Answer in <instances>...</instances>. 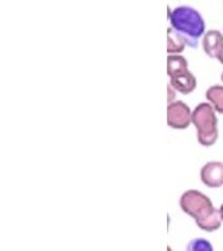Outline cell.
Segmentation results:
<instances>
[{"label":"cell","instance_id":"obj_1","mask_svg":"<svg viewBox=\"0 0 223 251\" xmlns=\"http://www.w3.org/2000/svg\"><path fill=\"white\" fill-rule=\"evenodd\" d=\"M180 208L185 215L195 220L196 225L203 231L218 230L222 226L219 208H215L211 199L199 190H187L180 196Z\"/></svg>","mask_w":223,"mask_h":251},{"label":"cell","instance_id":"obj_2","mask_svg":"<svg viewBox=\"0 0 223 251\" xmlns=\"http://www.w3.org/2000/svg\"><path fill=\"white\" fill-rule=\"evenodd\" d=\"M168 20L172 29L179 33L189 47L199 46V41L206 33L205 21L197 9L188 5H180L168 11Z\"/></svg>","mask_w":223,"mask_h":251},{"label":"cell","instance_id":"obj_3","mask_svg":"<svg viewBox=\"0 0 223 251\" xmlns=\"http://www.w3.org/2000/svg\"><path fill=\"white\" fill-rule=\"evenodd\" d=\"M217 111L209 102H201L193 109L192 125L195 126L197 140L202 147H213L219 136Z\"/></svg>","mask_w":223,"mask_h":251},{"label":"cell","instance_id":"obj_4","mask_svg":"<svg viewBox=\"0 0 223 251\" xmlns=\"http://www.w3.org/2000/svg\"><path fill=\"white\" fill-rule=\"evenodd\" d=\"M193 110L183 101L171 102L167 105V125L174 129H185L192 125Z\"/></svg>","mask_w":223,"mask_h":251},{"label":"cell","instance_id":"obj_5","mask_svg":"<svg viewBox=\"0 0 223 251\" xmlns=\"http://www.w3.org/2000/svg\"><path fill=\"white\" fill-rule=\"evenodd\" d=\"M200 178L206 187L219 188L223 186V162L209 161L200 172Z\"/></svg>","mask_w":223,"mask_h":251},{"label":"cell","instance_id":"obj_6","mask_svg":"<svg viewBox=\"0 0 223 251\" xmlns=\"http://www.w3.org/2000/svg\"><path fill=\"white\" fill-rule=\"evenodd\" d=\"M223 47V34L219 30H207L202 37L203 52L211 59H217L219 51Z\"/></svg>","mask_w":223,"mask_h":251},{"label":"cell","instance_id":"obj_7","mask_svg":"<svg viewBox=\"0 0 223 251\" xmlns=\"http://www.w3.org/2000/svg\"><path fill=\"white\" fill-rule=\"evenodd\" d=\"M170 84L175 88L178 93L191 94L197 86V78L189 71L187 74L180 75L178 77L170 78Z\"/></svg>","mask_w":223,"mask_h":251},{"label":"cell","instance_id":"obj_8","mask_svg":"<svg viewBox=\"0 0 223 251\" xmlns=\"http://www.w3.org/2000/svg\"><path fill=\"white\" fill-rule=\"evenodd\" d=\"M189 72L188 60L183 55H168L167 56V75L170 78L178 77L180 75Z\"/></svg>","mask_w":223,"mask_h":251},{"label":"cell","instance_id":"obj_9","mask_svg":"<svg viewBox=\"0 0 223 251\" xmlns=\"http://www.w3.org/2000/svg\"><path fill=\"white\" fill-rule=\"evenodd\" d=\"M187 46L185 39L181 35L172 29L171 26L167 29V54L168 55H179L181 54Z\"/></svg>","mask_w":223,"mask_h":251},{"label":"cell","instance_id":"obj_10","mask_svg":"<svg viewBox=\"0 0 223 251\" xmlns=\"http://www.w3.org/2000/svg\"><path fill=\"white\" fill-rule=\"evenodd\" d=\"M206 101L218 114H223V85H211L205 93Z\"/></svg>","mask_w":223,"mask_h":251},{"label":"cell","instance_id":"obj_11","mask_svg":"<svg viewBox=\"0 0 223 251\" xmlns=\"http://www.w3.org/2000/svg\"><path fill=\"white\" fill-rule=\"evenodd\" d=\"M185 251H214V247L206 238H193L188 242Z\"/></svg>","mask_w":223,"mask_h":251},{"label":"cell","instance_id":"obj_12","mask_svg":"<svg viewBox=\"0 0 223 251\" xmlns=\"http://www.w3.org/2000/svg\"><path fill=\"white\" fill-rule=\"evenodd\" d=\"M176 93H178V92H176L175 88H174V86H172L171 84L168 82V85H167V94H168L167 101H168V103H171V102L176 101Z\"/></svg>","mask_w":223,"mask_h":251},{"label":"cell","instance_id":"obj_13","mask_svg":"<svg viewBox=\"0 0 223 251\" xmlns=\"http://www.w3.org/2000/svg\"><path fill=\"white\" fill-rule=\"evenodd\" d=\"M217 60H218V62L221 63V64H223V47H222V49H221V51H219L218 56H217Z\"/></svg>","mask_w":223,"mask_h":251},{"label":"cell","instance_id":"obj_14","mask_svg":"<svg viewBox=\"0 0 223 251\" xmlns=\"http://www.w3.org/2000/svg\"><path fill=\"white\" fill-rule=\"evenodd\" d=\"M219 212H221V217H222V220H223V204L221 205V207H219Z\"/></svg>","mask_w":223,"mask_h":251},{"label":"cell","instance_id":"obj_15","mask_svg":"<svg viewBox=\"0 0 223 251\" xmlns=\"http://www.w3.org/2000/svg\"><path fill=\"white\" fill-rule=\"evenodd\" d=\"M167 251H172V250H171V247H167Z\"/></svg>","mask_w":223,"mask_h":251},{"label":"cell","instance_id":"obj_16","mask_svg":"<svg viewBox=\"0 0 223 251\" xmlns=\"http://www.w3.org/2000/svg\"><path fill=\"white\" fill-rule=\"evenodd\" d=\"M221 78H222V82H223V74H222V77H221Z\"/></svg>","mask_w":223,"mask_h":251}]
</instances>
